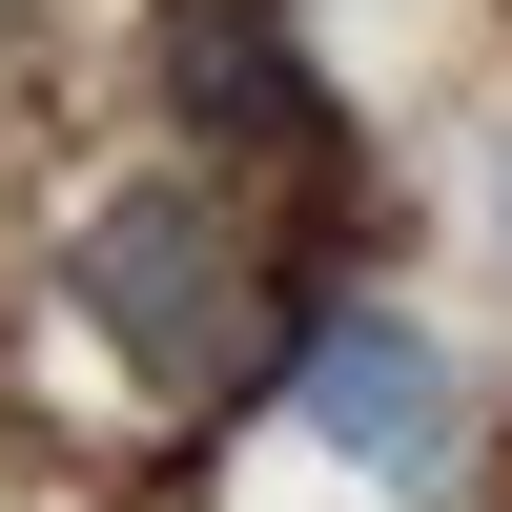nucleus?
<instances>
[{"label": "nucleus", "mask_w": 512, "mask_h": 512, "mask_svg": "<svg viewBox=\"0 0 512 512\" xmlns=\"http://www.w3.org/2000/svg\"><path fill=\"white\" fill-rule=\"evenodd\" d=\"M144 62H164V123H185V144H226V164H328V144H349V123H328V62H308V21H287V0H164Z\"/></svg>", "instance_id": "nucleus-2"}, {"label": "nucleus", "mask_w": 512, "mask_h": 512, "mask_svg": "<svg viewBox=\"0 0 512 512\" xmlns=\"http://www.w3.org/2000/svg\"><path fill=\"white\" fill-rule=\"evenodd\" d=\"M287 390H308V431L349 451V472H390V492H451V349H431L410 308H308Z\"/></svg>", "instance_id": "nucleus-3"}, {"label": "nucleus", "mask_w": 512, "mask_h": 512, "mask_svg": "<svg viewBox=\"0 0 512 512\" xmlns=\"http://www.w3.org/2000/svg\"><path fill=\"white\" fill-rule=\"evenodd\" d=\"M62 308L103 328L164 410H226V390H267V349H308L287 287H267V246L226 226V185H123V205H82Z\"/></svg>", "instance_id": "nucleus-1"}]
</instances>
